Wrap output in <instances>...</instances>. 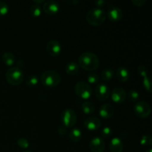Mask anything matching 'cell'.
Masks as SVG:
<instances>
[{
  "mask_svg": "<svg viewBox=\"0 0 152 152\" xmlns=\"http://www.w3.org/2000/svg\"><path fill=\"white\" fill-rule=\"evenodd\" d=\"M79 65L88 71H93L99 66V59L98 56L92 52H84L79 57Z\"/></svg>",
  "mask_w": 152,
  "mask_h": 152,
  "instance_id": "6da1fadb",
  "label": "cell"
},
{
  "mask_svg": "<svg viewBox=\"0 0 152 152\" xmlns=\"http://www.w3.org/2000/svg\"><path fill=\"white\" fill-rule=\"evenodd\" d=\"M106 19V12L100 7H94L87 12L86 20L90 25L99 26L105 22Z\"/></svg>",
  "mask_w": 152,
  "mask_h": 152,
  "instance_id": "7a4b0ae2",
  "label": "cell"
},
{
  "mask_svg": "<svg viewBox=\"0 0 152 152\" xmlns=\"http://www.w3.org/2000/svg\"><path fill=\"white\" fill-rule=\"evenodd\" d=\"M40 81L42 84L46 87H56L60 83L61 76L56 71L53 70H48L41 74Z\"/></svg>",
  "mask_w": 152,
  "mask_h": 152,
  "instance_id": "3957f363",
  "label": "cell"
},
{
  "mask_svg": "<svg viewBox=\"0 0 152 152\" xmlns=\"http://www.w3.org/2000/svg\"><path fill=\"white\" fill-rule=\"evenodd\" d=\"M5 78L7 83L12 86H19L24 80L23 72L17 67H12L9 68L5 74Z\"/></svg>",
  "mask_w": 152,
  "mask_h": 152,
  "instance_id": "277c9868",
  "label": "cell"
},
{
  "mask_svg": "<svg viewBox=\"0 0 152 152\" xmlns=\"http://www.w3.org/2000/svg\"><path fill=\"white\" fill-rule=\"evenodd\" d=\"M74 91L77 96L83 99H89L93 93L91 86L85 81L77 82L74 86Z\"/></svg>",
  "mask_w": 152,
  "mask_h": 152,
  "instance_id": "5b68a950",
  "label": "cell"
},
{
  "mask_svg": "<svg viewBox=\"0 0 152 152\" xmlns=\"http://www.w3.org/2000/svg\"><path fill=\"white\" fill-rule=\"evenodd\" d=\"M61 121L66 128H72L76 125L77 116L75 111L71 108H65L61 114Z\"/></svg>",
  "mask_w": 152,
  "mask_h": 152,
  "instance_id": "8992f818",
  "label": "cell"
},
{
  "mask_svg": "<svg viewBox=\"0 0 152 152\" xmlns=\"http://www.w3.org/2000/svg\"><path fill=\"white\" fill-rule=\"evenodd\" d=\"M134 112L139 118L145 119L151 114V108L148 102L145 101H138L134 106Z\"/></svg>",
  "mask_w": 152,
  "mask_h": 152,
  "instance_id": "52a82bcc",
  "label": "cell"
},
{
  "mask_svg": "<svg viewBox=\"0 0 152 152\" xmlns=\"http://www.w3.org/2000/svg\"><path fill=\"white\" fill-rule=\"evenodd\" d=\"M96 97L100 101H105L110 96V88L105 83H98L95 88Z\"/></svg>",
  "mask_w": 152,
  "mask_h": 152,
  "instance_id": "ba28073f",
  "label": "cell"
},
{
  "mask_svg": "<svg viewBox=\"0 0 152 152\" xmlns=\"http://www.w3.org/2000/svg\"><path fill=\"white\" fill-rule=\"evenodd\" d=\"M127 94L125 89L122 87H116L111 91V98L115 103H123L126 101Z\"/></svg>",
  "mask_w": 152,
  "mask_h": 152,
  "instance_id": "9c48e42d",
  "label": "cell"
},
{
  "mask_svg": "<svg viewBox=\"0 0 152 152\" xmlns=\"http://www.w3.org/2000/svg\"><path fill=\"white\" fill-rule=\"evenodd\" d=\"M89 147L92 152H104L105 150V142L100 137H94L91 140Z\"/></svg>",
  "mask_w": 152,
  "mask_h": 152,
  "instance_id": "30bf717a",
  "label": "cell"
},
{
  "mask_svg": "<svg viewBox=\"0 0 152 152\" xmlns=\"http://www.w3.org/2000/svg\"><path fill=\"white\" fill-rule=\"evenodd\" d=\"M46 50L50 56H57L62 52V45L58 40L51 39L48 42Z\"/></svg>",
  "mask_w": 152,
  "mask_h": 152,
  "instance_id": "8fae6325",
  "label": "cell"
},
{
  "mask_svg": "<svg viewBox=\"0 0 152 152\" xmlns=\"http://www.w3.org/2000/svg\"><path fill=\"white\" fill-rule=\"evenodd\" d=\"M107 16L110 20L113 21V22H118V21L121 20L123 16V10L117 6L110 4L108 6Z\"/></svg>",
  "mask_w": 152,
  "mask_h": 152,
  "instance_id": "7c38bea8",
  "label": "cell"
},
{
  "mask_svg": "<svg viewBox=\"0 0 152 152\" xmlns=\"http://www.w3.org/2000/svg\"><path fill=\"white\" fill-rule=\"evenodd\" d=\"M59 4L54 0H49L43 3L42 9L44 12L47 14L53 15L56 14L59 10Z\"/></svg>",
  "mask_w": 152,
  "mask_h": 152,
  "instance_id": "4fadbf2b",
  "label": "cell"
},
{
  "mask_svg": "<svg viewBox=\"0 0 152 152\" xmlns=\"http://www.w3.org/2000/svg\"><path fill=\"white\" fill-rule=\"evenodd\" d=\"M84 126L90 132H95L100 128L101 121L97 117H88L84 121Z\"/></svg>",
  "mask_w": 152,
  "mask_h": 152,
  "instance_id": "5bb4252c",
  "label": "cell"
},
{
  "mask_svg": "<svg viewBox=\"0 0 152 152\" xmlns=\"http://www.w3.org/2000/svg\"><path fill=\"white\" fill-rule=\"evenodd\" d=\"M99 116L102 119L108 120L111 118L114 114V108L112 105L109 103H105L101 105L99 110Z\"/></svg>",
  "mask_w": 152,
  "mask_h": 152,
  "instance_id": "9a60e30c",
  "label": "cell"
},
{
  "mask_svg": "<svg viewBox=\"0 0 152 152\" xmlns=\"http://www.w3.org/2000/svg\"><path fill=\"white\" fill-rule=\"evenodd\" d=\"M116 76L119 81L122 83H126L130 78V72L126 67L120 66L117 68L116 71Z\"/></svg>",
  "mask_w": 152,
  "mask_h": 152,
  "instance_id": "2e32d148",
  "label": "cell"
},
{
  "mask_svg": "<svg viewBox=\"0 0 152 152\" xmlns=\"http://www.w3.org/2000/svg\"><path fill=\"white\" fill-rule=\"evenodd\" d=\"M109 149L111 152H123V140L120 137L112 138L109 143Z\"/></svg>",
  "mask_w": 152,
  "mask_h": 152,
  "instance_id": "e0dca14e",
  "label": "cell"
},
{
  "mask_svg": "<svg viewBox=\"0 0 152 152\" xmlns=\"http://www.w3.org/2000/svg\"><path fill=\"white\" fill-rule=\"evenodd\" d=\"M1 59L7 66H12L16 63V56L10 51H6L3 53L1 55Z\"/></svg>",
  "mask_w": 152,
  "mask_h": 152,
  "instance_id": "ac0fdd59",
  "label": "cell"
},
{
  "mask_svg": "<svg viewBox=\"0 0 152 152\" xmlns=\"http://www.w3.org/2000/svg\"><path fill=\"white\" fill-rule=\"evenodd\" d=\"M65 72L68 74V75L74 76L76 75L80 71V65L78 63L75 62H70L67 63L65 65Z\"/></svg>",
  "mask_w": 152,
  "mask_h": 152,
  "instance_id": "d6986e66",
  "label": "cell"
},
{
  "mask_svg": "<svg viewBox=\"0 0 152 152\" xmlns=\"http://www.w3.org/2000/svg\"><path fill=\"white\" fill-rule=\"evenodd\" d=\"M82 111L85 114H91L95 111V105L90 101H84L81 105Z\"/></svg>",
  "mask_w": 152,
  "mask_h": 152,
  "instance_id": "ffe728a7",
  "label": "cell"
},
{
  "mask_svg": "<svg viewBox=\"0 0 152 152\" xmlns=\"http://www.w3.org/2000/svg\"><path fill=\"white\" fill-rule=\"evenodd\" d=\"M69 139L73 142H78L82 139V132L78 128L71 129L69 133Z\"/></svg>",
  "mask_w": 152,
  "mask_h": 152,
  "instance_id": "44dd1931",
  "label": "cell"
},
{
  "mask_svg": "<svg viewBox=\"0 0 152 152\" xmlns=\"http://www.w3.org/2000/svg\"><path fill=\"white\" fill-rule=\"evenodd\" d=\"M100 77L102 80L105 81H109L112 80L114 77V71L111 68H106L104 70H102L101 72Z\"/></svg>",
  "mask_w": 152,
  "mask_h": 152,
  "instance_id": "7402d4cb",
  "label": "cell"
},
{
  "mask_svg": "<svg viewBox=\"0 0 152 152\" xmlns=\"http://www.w3.org/2000/svg\"><path fill=\"white\" fill-rule=\"evenodd\" d=\"M30 13L33 17H39L42 14V8L39 4H32L30 8Z\"/></svg>",
  "mask_w": 152,
  "mask_h": 152,
  "instance_id": "603a6c76",
  "label": "cell"
},
{
  "mask_svg": "<svg viewBox=\"0 0 152 152\" xmlns=\"http://www.w3.org/2000/svg\"><path fill=\"white\" fill-rule=\"evenodd\" d=\"M127 96L131 102H138V99H139L140 94L137 91L134 90V89H131V90L129 91Z\"/></svg>",
  "mask_w": 152,
  "mask_h": 152,
  "instance_id": "cb8c5ba5",
  "label": "cell"
},
{
  "mask_svg": "<svg viewBox=\"0 0 152 152\" xmlns=\"http://www.w3.org/2000/svg\"><path fill=\"white\" fill-rule=\"evenodd\" d=\"M87 81L90 84H98L99 81V75L93 72L89 73L87 76Z\"/></svg>",
  "mask_w": 152,
  "mask_h": 152,
  "instance_id": "d4e9b609",
  "label": "cell"
},
{
  "mask_svg": "<svg viewBox=\"0 0 152 152\" xmlns=\"http://www.w3.org/2000/svg\"><path fill=\"white\" fill-rule=\"evenodd\" d=\"M39 77L37 75H30L29 77H27L26 79V84L28 86H36L39 83Z\"/></svg>",
  "mask_w": 152,
  "mask_h": 152,
  "instance_id": "484cf974",
  "label": "cell"
},
{
  "mask_svg": "<svg viewBox=\"0 0 152 152\" xmlns=\"http://www.w3.org/2000/svg\"><path fill=\"white\" fill-rule=\"evenodd\" d=\"M140 143L143 146H148V145H151L152 144V138L150 135L145 134L142 135L140 140Z\"/></svg>",
  "mask_w": 152,
  "mask_h": 152,
  "instance_id": "4316f807",
  "label": "cell"
},
{
  "mask_svg": "<svg viewBox=\"0 0 152 152\" xmlns=\"http://www.w3.org/2000/svg\"><path fill=\"white\" fill-rule=\"evenodd\" d=\"M142 83H143V86L145 88V90L148 91L149 93L152 92V86H151V80L149 76H146V77H143V80H142Z\"/></svg>",
  "mask_w": 152,
  "mask_h": 152,
  "instance_id": "83f0119b",
  "label": "cell"
},
{
  "mask_svg": "<svg viewBox=\"0 0 152 152\" xmlns=\"http://www.w3.org/2000/svg\"><path fill=\"white\" fill-rule=\"evenodd\" d=\"M9 11V6L6 2L0 1V16H4Z\"/></svg>",
  "mask_w": 152,
  "mask_h": 152,
  "instance_id": "f1b7e54d",
  "label": "cell"
},
{
  "mask_svg": "<svg viewBox=\"0 0 152 152\" xmlns=\"http://www.w3.org/2000/svg\"><path fill=\"white\" fill-rule=\"evenodd\" d=\"M17 144L22 148H28L30 145L29 141L24 137L19 138L17 140Z\"/></svg>",
  "mask_w": 152,
  "mask_h": 152,
  "instance_id": "f546056e",
  "label": "cell"
},
{
  "mask_svg": "<svg viewBox=\"0 0 152 152\" xmlns=\"http://www.w3.org/2000/svg\"><path fill=\"white\" fill-rule=\"evenodd\" d=\"M137 72H138V74H139L142 77H146V76H148V68H147L146 67L143 65L138 66Z\"/></svg>",
  "mask_w": 152,
  "mask_h": 152,
  "instance_id": "4dcf8cb0",
  "label": "cell"
},
{
  "mask_svg": "<svg viewBox=\"0 0 152 152\" xmlns=\"http://www.w3.org/2000/svg\"><path fill=\"white\" fill-rule=\"evenodd\" d=\"M113 131L111 129V128L110 127H105L102 130V132H101V135H102V137L104 138H108L112 135Z\"/></svg>",
  "mask_w": 152,
  "mask_h": 152,
  "instance_id": "1f68e13d",
  "label": "cell"
},
{
  "mask_svg": "<svg viewBox=\"0 0 152 152\" xmlns=\"http://www.w3.org/2000/svg\"><path fill=\"white\" fill-rule=\"evenodd\" d=\"M57 132L60 135H65L67 132V128L64 125H60L57 128Z\"/></svg>",
  "mask_w": 152,
  "mask_h": 152,
  "instance_id": "d6a6232c",
  "label": "cell"
},
{
  "mask_svg": "<svg viewBox=\"0 0 152 152\" xmlns=\"http://www.w3.org/2000/svg\"><path fill=\"white\" fill-rule=\"evenodd\" d=\"M132 1L137 7H141L147 2V0H132Z\"/></svg>",
  "mask_w": 152,
  "mask_h": 152,
  "instance_id": "836d02e7",
  "label": "cell"
},
{
  "mask_svg": "<svg viewBox=\"0 0 152 152\" xmlns=\"http://www.w3.org/2000/svg\"><path fill=\"white\" fill-rule=\"evenodd\" d=\"M94 3L96 4V6H97V7H99L105 5L106 2H105V1H103V0H96V1H94Z\"/></svg>",
  "mask_w": 152,
  "mask_h": 152,
  "instance_id": "e575fe53",
  "label": "cell"
},
{
  "mask_svg": "<svg viewBox=\"0 0 152 152\" xmlns=\"http://www.w3.org/2000/svg\"><path fill=\"white\" fill-rule=\"evenodd\" d=\"M16 65H17V66L16 67H17L18 68L21 69V68H23L24 65H25V62L22 59H19V60H18L16 62Z\"/></svg>",
  "mask_w": 152,
  "mask_h": 152,
  "instance_id": "d590c367",
  "label": "cell"
},
{
  "mask_svg": "<svg viewBox=\"0 0 152 152\" xmlns=\"http://www.w3.org/2000/svg\"><path fill=\"white\" fill-rule=\"evenodd\" d=\"M66 2L69 3V4H77L80 3V1L78 0H71V1H65Z\"/></svg>",
  "mask_w": 152,
  "mask_h": 152,
  "instance_id": "8d00e7d4",
  "label": "cell"
},
{
  "mask_svg": "<svg viewBox=\"0 0 152 152\" xmlns=\"http://www.w3.org/2000/svg\"><path fill=\"white\" fill-rule=\"evenodd\" d=\"M33 2L34 3V4H39L40 3H44L45 1L44 0H34V1H33Z\"/></svg>",
  "mask_w": 152,
  "mask_h": 152,
  "instance_id": "74e56055",
  "label": "cell"
},
{
  "mask_svg": "<svg viewBox=\"0 0 152 152\" xmlns=\"http://www.w3.org/2000/svg\"><path fill=\"white\" fill-rule=\"evenodd\" d=\"M146 152H152L151 148H148V149L146 151Z\"/></svg>",
  "mask_w": 152,
  "mask_h": 152,
  "instance_id": "f35d334b",
  "label": "cell"
},
{
  "mask_svg": "<svg viewBox=\"0 0 152 152\" xmlns=\"http://www.w3.org/2000/svg\"><path fill=\"white\" fill-rule=\"evenodd\" d=\"M23 152H32V151H23Z\"/></svg>",
  "mask_w": 152,
  "mask_h": 152,
  "instance_id": "ab89813d",
  "label": "cell"
}]
</instances>
